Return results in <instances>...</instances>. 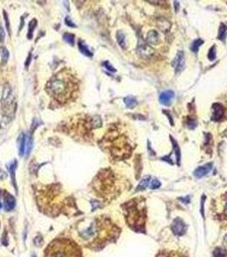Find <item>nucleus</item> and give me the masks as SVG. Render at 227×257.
Segmentation results:
<instances>
[{
	"instance_id": "f257e3e1",
	"label": "nucleus",
	"mask_w": 227,
	"mask_h": 257,
	"mask_svg": "<svg viewBox=\"0 0 227 257\" xmlns=\"http://www.w3.org/2000/svg\"><path fill=\"white\" fill-rule=\"evenodd\" d=\"M78 81L69 70H62L49 80L45 90L54 100L62 104L73 98L78 91Z\"/></svg>"
},
{
	"instance_id": "f03ea898",
	"label": "nucleus",
	"mask_w": 227,
	"mask_h": 257,
	"mask_svg": "<svg viewBox=\"0 0 227 257\" xmlns=\"http://www.w3.org/2000/svg\"><path fill=\"white\" fill-rule=\"evenodd\" d=\"M78 250L73 244L53 242L49 248H46V257H81Z\"/></svg>"
},
{
	"instance_id": "7ed1b4c3",
	"label": "nucleus",
	"mask_w": 227,
	"mask_h": 257,
	"mask_svg": "<svg viewBox=\"0 0 227 257\" xmlns=\"http://www.w3.org/2000/svg\"><path fill=\"white\" fill-rule=\"evenodd\" d=\"M2 106L7 116H11L13 113V105H14V96L12 89L9 84H6L3 90L2 95Z\"/></svg>"
},
{
	"instance_id": "20e7f679",
	"label": "nucleus",
	"mask_w": 227,
	"mask_h": 257,
	"mask_svg": "<svg viewBox=\"0 0 227 257\" xmlns=\"http://www.w3.org/2000/svg\"><path fill=\"white\" fill-rule=\"evenodd\" d=\"M172 66L174 68L177 74L181 73L185 68V56L183 51H179L176 54L175 57L172 62Z\"/></svg>"
},
{
	"instance_id": "39448f33",
	"label": "nucleus",
	"mask_w": 227,
	"mask_h": 257,
	"mask_svg": "<svg viewBox=\"0 0 227 257\" xmlns=\"http://www.w3.org/2000/svg\"><path fill=\"white\" fill-rule=\"evenodd\" d=\"M137 53L141 56L143 58H150L153 56L154 54V50L150 47L149 45L144 43V42H139L137 46Z\"/></svg>"
},
{
	"instance_id": "423d86ee",
	"label": "nucleus",
	"mask_w": 227,
	"mask_h": 257,
	"mask_svg": "<svg viewBox=\"0 0 227 257\" xmlns=\"http://www.w3.org/2000/svg\"><path fill=\"white\" fill-rule=\"evenodd\" d=\"M172 230L175 235L182 236L186 232V226L181 218H177L172 222Z\"/></svg>"
},
{
	"instance_id": "0eeeda50",
	"label": "nucleus",
	"mask_w": 227,
	"mask_h": 257,
	"mask_svg": "<svg viewBox=\"0 0 227 257\" xmlns=\"http://www.w3.org/2000/svg\"><path fill=\"white\" fill-rule=\"evenodd\" d=\"M175 97V94L173 91L172 90H167V91L162 92L161 94H160V97H159V101L160 103L163 105H171L172 101V100L174 99Z\"/></svg>"
},
{
	"instance_id": "6e6552de",
	"label": "nucleus",
	"mask_w": 227,
	"mask_h": 257,
	"mask_svg": "<svg viewBox=\"0 0 227 257\" xmlns=\"http://www.w3.org/2000/svg\"><path fill=\"white\" fill-rule=\"evenodd\" d=\"M225 114V108L221 104L219 103H214L213 105V116L212 119L214 121H219L222 119L223 116Z\"/></svg>"
},
{
	"instance_id": "1a4fd4ad",
	"label": "nucleus",
	"mask_w": 227,
	"mask_h": 257,
	"mask_svg": "<svg viewBox=\"0 0 227 257\" xmlns=\"http://www.w3.org/2000/svg\"><path fill=\"white\" fill-rule=\"evenodd\" d=\"M212 167H213V165L211 163H208V164H206L204 166H200V167H198V168H197L195 170L194 176L196 178H201L209 173L211 170H212Z\"/></svg>"
},
{
	"instance_id": "9d476101",
	"label": "nucleus",
	"mask_w": 227,
	"mask_h": 257,
	"mask_svg": "<svg viewBox=\"0 0 227 257\" xmlns=\"http://www.w3.org/2000/svg\"><path fill=\"white\" fill-rule=\"evenodd\" d=\"M16 206V199L13 196H11L9 193H6L5 196V207L6 211H11L14 209Z\"/></svg>"
},
{
	"instance_id": "9b49d317",
	"label": "nucleus",
	"mask_w": 227,
	"mask_h": 257,
	"mask_svg": "<svg viewBox=\"0 0 227 257\" xmlns=\"http://www.w3.org/2000/svg\"><path fill=\"white\" fill-rule=\"evenodd\" d=\"M146 40L147 42L150 45H154L156 46L159 43V34L157 31L155 30H151L150 31L147 36H146Z\"/></svg>"
},
{
	"instance_id": "f8f14e48",
	"label": "nucleus",
	"mask_w": 227,
	"mask_h": 257,
	"mask_svg": "<svg viewBox=\"0 0 227 257\" xmlns=\"http://www.w3.org/2000/svg\"><path fill=\"white\" fill-rule=\"evenodd\" d=\"M16 167H17V161L15 160L9 166V171L10 176H11V181H12V184L15 187L16 191L17 192V185H16Z\"/></svg>"
},
{
	"instance_id": "ddd939ff",
	"label": "nucleus",
	"mask_w": 227,
	"mask_h": 257,
	"mask_svg": "<svg viewBox=\"0 0 227 257\" xmlns=\"http://www.w3.org/2000/svg\"><path fill=\"white\" fill-rule=\"evenodd\" d=\"M33 138L30 135L27 134L25 135V157L28 158L29 154H30L31 151L33 149Z\"/></svg>"
},
{
	"instance_id": "4468645a",
	"label": "nucleus",
	"mask_w": 227,
	"mask_h": 257,
	"mask_svg": "<svg viewBox=\"0 0 227 257\" xmlns=\"http://www.w3.org/2000/svg\"><path fill=\"white\" fill-rule=\"evenodd\" d=\"M78 46H79V49H80V53H83L85 56H86V57H91L92 56H93L92 53L90 52V49L88 48V46H86L83 40L80 39V40H79V42H78Z\"/></svg>"
},
{
	"instance_id": "2eb2a0df",
	"label": "nucleus",
	"mask_w": 227,
	"mask_h": 257,
	"mask_svg": "<svg viewBox=\"0 0 227 257\" xmlns=\"http://www.w3.org/2000/svg\"><path fill=\"white\" fill-rule=\"evenodd\" d=\"M18 148H19V155L23 156L25 153V134L21 133L18 137Z\"/></svg>"
},
{
	"instance_id": "dca6fc26",
	"label": "nucleus",
	"mask_w": 227,
	"mask_h": 257,
	"mask_svg": "<svg viewBox=\"0 0 227 257\" xmlns=\"http://www.w3.org/2000/svg\"><path fill=\"white\" fill-rule=\"evenodd\" d=\"M89 124H90V128H92V129L100 128L102 126V119L99 116H93L92 118H90Z\"/></svg>"
},
{
	"instance_id": "f3484780",
	"label": "nucleus",
	"mask_w": 227,
	"mask_h": 257,
	"mask_svg": "<svg viewBox=\"0 0 227 257\" xmlns=\"http://www.w3.org/2000/svg\"><path fill=\"white\" fill-rule=\"evenodd\" d=\"M227 35V26L225 23H220V26L218 28V39L221 41H225Z\"/></svg>"
},
{
	"instance_id": "a211bd4d",
	"label": "nucleus",
	"mask_w": 227,
	"mask_h": 257,
	"mask_svg": "<svg viewBox=\"0 0 227 257\" xmlns=\"http://www.w3.org/2000/svg\"><path fill=\"white\" fill-rule=\"evenodd\" d=\"M124 102L125 104H126V105L128 108H130V109H133V108L137 105V100L135 99V97L131 95L126 96L124 99Z\"/></svg>"
},
{
	"instance_id": "6ab92c4d",
	"label": "nucleus",
	"mask_w": 227,
	"mask_h": 257,
	"mask_svg": "<svg viewBox=\"0 0 227 257\" xmlns=\"http://www.w3.org/2000/svg\"><path fill=\"white\" fill-rule=\"evenodd\" d=\"M150 180H151L150 176H147V177H145V178H144L142 179L141 182H140L139 184L137 185V191H138V190H144V189H145L146 188L150 185Z\"/></svg>"
},
{
	"instance_id": "aec40b11",
	"label": "nucleus",
	"mask_w": 227,
	"mask_h": 257,
	"mask_svg": "<svg viewBox=\"0 0 227 257\" xmlns=\"http://www.w3.org/2000/svg\"><path fill=\"white\" fill-rule=\"evenodd\" d=\"M170 138H171L172 140V148H173V149H174V151H175V153H176V160H177V164L179 166L180 165V148H179V144L177 143V141H176L175 140L173 139L172 136H170Z\"/></svg>"
},
{
	"instance_id": "412c9836",
	"label": "nucleus",
	"mask_w": 227,
	"mask_h": 257,
	"mask_svg": "<svg viewBox=\"0 0 227 257\" xmlns=\"http://www.w3.org/2000/svg\"><path fill=\"white\" fill-rule=\"evenodd\" d=\"M116 39L117 41L122 48H126V36L122 31H118L116 34Z\"/></svg>"
},
{
	"instance_id": "4be33fe9",
	"label": "nucleus",
	"mask_w": 227,
	"mask_h": 257,
	"mask_svg": "<svg viewBox=\"0 0 227 257\" xmlns=\"http://www.w3.org/2000/svg\"><path fill=\"white\" fill-rule=\"evenodd\" d=\"M171 26L170 22H168L167 20L164 19V18H161V20H159L158 22V27L160 28V29H161L162 31H167L169 29V28Z\"/></svg>"
},
{
	"instance_id": "5701e85b",
	"label": "nucleus",
	"mask_w": 227,
	"mask_h": 257,
	"mask_svg": "<svg viewBox=\"0 0 227 257\" xmlns=\"http://www.w3.org/2000/svg\"><path fill=\"white\" fill-rule=\"evenodd\" d=\"M37 26V21L36 19H33L29 24H28V33H27V38L29 39H31L33 38V33H34V30L35 29V28Z\"/></svg>"
},
{
	"instance_id": "b1692460",
	"label": "nucleus",
	"mask_w": 227,
	"mask_h": 257,
	"mask_svg": "<svg viewBox=\"0 0 227 257\" xmlns=\"http://www.w3.org/2000/svg\"><path fill=\"white\" fill-rule=\"evenodd\" d=\"M202 44H203V40L202 39H195L192 42V44H191V46H190V50L195 53H197L198 52V50H199V47L201 46Z\"/></svg>"
},
{
	"instance_id": "393cba45",
	"label": "nucleus",
	"mask_w": 227,
	"mask_h": 257,
	"mask_svg": "<svg viewBox=\"0 0 227 257\" xmlns=\"http://www.w3.org/2000/svg\"><path fill=\"white\" fill-rule=\"evenodd\" d=\"M0 54H1V57H2V61L3 63H6L8 61L9 57V53L7 50V48L1 46L0 47Z\"/></svg>"
},
{
	"instance_id": "a878e982",
	"label": "nucleus",
	"mask_w": 227,
	"mask_h": 257,
	"mask_svg": "<svg viewBox=\"0 0 227 257\" xmlns=\"http://www.w3.org/2000/svg\"><path fill=\"white\" fill-rule=\"evenodd\" d=\"M63 39L65 42H67L69 44L70 46H73L74 45V35L70 34V33H66L63 35Z\"/></svg>"
},
{
	"instance_id": "bb28decb",
	"label": "nucleus",
	"mask_w": 227,
	"mask_h": 257,
	"mask_svg": "<svg viewBox=\"0 0 227 257\" xmlns=\"http://www.w3.org/2000/svg\"><path fill=\"white\" fill-rule=\"evenodd\" d=\"M214 257H225L226 256V251L220 248H216L214 250Z\"/></svg>"
},
{
	"instance_id": "cd10ccee",
	"label": "nucleus",
	"mask_w": 227,
	"mask_h": 257,
	"mask_svg": "<svg viewBox=\"0 0 227 257\" xmlns=\"http://www.w3.org/2000/svg\"><path fill=\"white\" fill-rule=\"evenodd\" d=\"M207 57H208L210 61H214V59L216 58V47H215V46L210 48L208 54H207Z\"/></svg>"
},
{
	"instance_id": "c85d7f7f",
	"label": "nucleus",
	"mask_w": 227,
	"mask_h": 257,
	"mask_svg": "<svg viewBox=\"0 0 227 257\" xmlns=\"http://www.w3.org/2000/svg\"><path fill=\"white\" fill-rule=\"evenodd\" d=\"M149 186H150V188L151 189H159V188H160V186H161V183H160V181L157 180L156 178L151 179V180H150V183Z\"/></svg>"
},
{
	"instance_id": "c756f323",
	"label": "nucleus",
	"mask_w": 227,
	"mask_h": 257,
	"mask_svg": "<svg viewBox=\"0 0 227 257\" xmlns=\"http://www.w3.org/2000/svg\"><path fill=\"white\" fill-rule=\"evenodd\" d=\"M186 125L188 127L189 129H195L197 125V120L193 119V118H187V121H186Z\"/></svg>"
},
{
	"instance_id": "7c9ffc66",
	"label": "nucleus",
	"mask_w": 227,
	"mask_h": 257,
	"mask_svg": "<svg viewBox=\"0 0 227 257\" xmlns=\"http://www.w3.org/2000/svg\"><path fill=\"white\" fill-rule=\"evenodd\" d=\"M103 66H104V67H105V68L108 70V71H110V72H114V73L116 72V70L111 65V64H110V63H109V62H108V61L103 62Z\"/></svg>"
},
{
	"instance_id": "2f4dec72",
	"label": "nucleus",
	"mask_w": 227,
	"mask_h": 257,
	"mask_svg": "<svg viewBox=\"0 0 227 257\" xmlns=\"http://www.w3.org/2000/svg\"><path fill=\"white\" fill-rule=\"evenodd\" d=\"M34 243L35 245L38 246V247L40 246V245H42V244H43V238H42V237H41V236H37L34 238Z\"/></svg>"
},
{
	"instance_id": "473e14b6",
	"label": "nucleus",
	"mask_w": 227,
	"mask_h": 257,
	"mask_svg": "<svg viewBox=\"0 0 227 257\" xmlns=\"http://www.w3.org/2000/svg\"><path fill=\"white\" fill-rule=\"evenodd\" d=\"M4 16H5V23H6V27H7V30H8L9 35H10V27H9V17H8V15H7V13H6L5 11H4Z\"/></svg>"
},
{
	"instance_id": "72a5a7b5",
	"label": "nucleus",
	"mask_w": 227,
	"mask_h": 257,
	"mask_svg": "<svg viewBox=\"0 0 227 257\" xmlns=\"http://www.w3.org/2000/svg\"><path fill=\"white\" fill-rule=\"evenodd\" d=\"M5 38V32L3 28V27L0 23V42H4Z\"/></svg>"
},
{
	"instance_id": "f704fd0d",
	"label": "nucleus",
	"mask_w": 227,
	"mask_h": 257,
	"mask_svg": "<svg viewBox=\"0 0 227 257\" xmlns=\"http://www.w3.org/2000/svg\"><path fill=\"white\" fill-rule=\"evenodd\" d=\"M65 22H66V24H67L68 26L71 27V28H74V27H76V25H75V24H74V23L71 21V19H70L69 17H67L65 18Z\"/></svg>"
},
{
	"instance_id": "c9c22d12",
	"label": "nucleus",
	"mask_w": 227,
	"mask_h": 257,
	"mask_svg": "<svg viewBox=\"0 0 227 257\" xmlns=\"http://www.w3.org/2000/svg\"><path fill=\"white\" fill-rule=\"evenodd\" d=\"M40 123H41V122H39V120H38L37 118H34V121H33V125H32V129H33V130H34L37 127L39 126V125H40Z\"/></svg>"
},
{
	"instance_id": "e433bc0d",
	"label": "nucleus",
	"mask_w": 227,
	"mask_h": 257,
	"mask_svg": "<svg viewBox=\"0 0 227 257\" xmlns=\"http://www.w3.org/2000/svg\"><path fill=\"white\" fill-rule=\"evenodd\" d=\"M204 200H205V196H202V199H201V215H202V217H204Z\"/></svg>"
},
{
	"instance_id": "4c0bfd02",
	"label": "nucleus",
	"mask_w": 227,
	"mask_h": 257,
	"mask_svg": "<svg viewBox=\"0 0 227 257\" xmlns=\"http://www.w3.org/2000/svg\"><path fill=\"white\" fill-rule=\"evenodd\" d=\"M31 60H32V53H29V55H28V57H27V60L26 61V63H25V66H26V68H27L28 67V65H29V64H30Z\"/></svg>"
},
{
	"instance_id": "58836bf2",
	"label": "nucleus",
	"mask_w": 227,
	"mask_h": 257,
	"mask_svg": "<svg viewBox=\"0 0 227 257\" xmlns=\"http://www.w3.org/2000/svg\"><path fill=\"white\" fill-rule=\"evenodd\" d=\"M91 204H92V209L93 210L96 209L97 207H98L99 206H100L98 201H94V200H92V201H91Z\"/></svg>"
},
{
	"instance_id": "ea45409f",
	"label": "nucleus",
	"mask_w": 227,
	"mask_h": 257,
	"mask_svg": "<svg viewBox=\"0 0 227 257\" xmlns=\"http://www.w3.org/2000/svg\"><path fill=\"white\" fill-rule=\"evenodd\" d=\"M174 6H175V11L176 12H178V10H179V4L177 2V1H175L174 2Z\"/></svg>"
},
{
	"instance_id": "a19ab883",
	"label": "nucleus",
	"mask_w": 227,
	"mask_h": 257,
	"mask_svg": "<svg viewBox=\"0 0 227 257\" xmlns=\"http://www.w3.org/2000/svg\"><path fill=\"white\" fill-rule=\"evenodd\" d=\"M164 112H165V114H167V116H168V118H169V119H170V123H171L172 125H173V121H172V118L170 117V115H168V112H165V111H164Z\"/></svg>"
},
{
	"instance_id": "79ce46f5",
	"label": "nucleus",
	"mask_w": 227,
	"mask_h": 257,
	"mask_svg": "<svg viewBox=\"0 0 227 257\" xmlns=\"http://www.w3.org/2000/svg\"><path fill=\"white\" fill-rule=\"evenodd\" d=\"M224 244H225V248H227V235L225 237V239H224Z\"/></svg>"
},
{
	"instance_id": "37998d69",
	"label": "nucleus",
	"mask_w": 227,
	"mask_h": 257,
	"mask_svg": "<svg viewBox=\"0 0 227 257\" xmlns=\"http://www.w3.org/2000/svg\"><path fill=\"white\" fill-rule=\"evenodd\" d=\"M225 214L227 215V205H226V207H225Z\"/></svg>"
},
{
	"instance_id": "c03bdc74",
	"label": "nucleus",
	"mask_w": 227,
	"mask_h": 257,
	"mask_svg": "<svg viewBox=\"0 0 227 257\" xmlns=\"http://www.w3.org/2000/svg\"><path fill=\"white\" fill-rule=\"evenodd\" d=\"M32 257H37V256H36V255H35V254H34V255H32Z\"/></svg>"
},
{
	"instance_id": "a18cd8bd",
	"label": "nucleus",
	"mask_w": 227,
	"mask_h": 257,
	"mask_svg": "<svg viewBox=\"0 0 227 257\" xmlns=\"http://www.w3.org/2000/svg\"><path fill=\"white\" fill-rule=\"evenodd\" d=\"M2 207V204H1V202H0V208Z\"/></svg>"
},
{
	"instance_id": "49530a36",
	"label": "nucleus",
	"mask_w": 227,
	"mask_h": 257,
	"mask_svg": "<svg viewBox=\"0 0 227 257\" xmlns=\"http://www.w3.org/2000/svg\"><path fill=\"white\" fill-rule=\"evenodd\" d=\"M0 124H1V123H0Z\"/></svg>"
}]
</instances>
